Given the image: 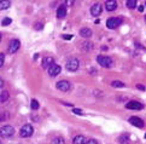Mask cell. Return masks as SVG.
Listing matches in <instances>:
<instances>
[{
	"mask_svg": "<svg viewBox=\"0 0 146 144\" xmlns=\"http://www.w3.org/2000/svg\"><path fill=\"white\" fill-rule=\"evenodd\" d=\"M35 28H36V29H41V28H42V24H39V23H38V24L35 25Z\"/></svg>",
	"mask_w": 146,
	"mask_h": 144,
	"instance_id": "obj_30",
	"label": "cell"
},
{
	"mask_svg": "<svg viewBox=\"0 0 146 144\" xmlns=\"http://www.w3.org/2000/svg\"><path fill=\"white\" fill-rule=\"evenodd\" d=\"M12 22V19L11 18H9V17H5L3 21H1V24L3 25H9L10 23H11Z\"/></svg>",
	"mask_w": 146,
	"mask_h": 144,
	"instance_id": "obj_22",
	"label": "cell"
},
{
	"mask_svg": "<svg viewBox=\"0 0 146 144\" xmlns=\"http://www.w3.org/2000/svg\"><path fill=\"white\" fill-rule=\"evenodd\" d=\"M126 108L129 110H141L144 109V105L141 104L140 102H137V101H130L126 104Z\"/></svg>",
	"mask_w": 146,
	"mask_h": 144,
	"instance_id": "obj_6",
	"label": "cell"
},
{
	"mask_svg": "<svg viewBox=\"0 0 146 144\" xmlns=\"http://www.w3.org/2000/svg\"><path fill=\"white\" fill-rule=\"evenodd\" d=\"M145 22H146V16H145Z\"/></svg>",
	"mask_w": 146,
	"mask_h": 144,
	"instance_id": "obj_34",
	"label": "cell"
},
{
	"mask_svg": "<svg viewBox=\"0 0 146 144\" xmlns=\"http://www.w3.org/2000/svg\"><path fill=\"white\" fill-rule=\"evenodd\" d=\"M0 144H1V141H0Z\"/></svg>",
	"mask_w": 146,
	"mask_h": 144,
	"instance_id": "obj_36",
	"label": "cell"
},
{
	"mask_svg": "<svg viewBox=\"0 0 146 144\" xmlns=\"http://www.w3.org/2000/svg\"><path fill=\"white\" fill-rule=\"evenodd\" d=\"M137 87H138V89H140L141 91H144V90H145V87H144L143 85H137Z\"/></svg>",
	"mask_w": 146,
	"mask_h": 144,
	"instance_id": "obj_29",
	"label": "cell"
},
{
	"mask_svg": "<svg viewBox=\"0 0 146 144\" xmlns=\"http://www.w3.org/2000/svg\"><path fill=\"white\" fill-rule=\"evenodd\" d=\"M52 64H53V58H52V57H45L44 58V61H42V67H44V68L48 69Z\"/></svg>",
	"mask_w": 146,
	"mask_h": 144,
	"instance_id": "obj_14",
	"label": "cell"
},
{
	"mask_svg": "<svg viewBox=\"0 0 146 144\" xmlns=\"http://www.w3.org/2000/svg\"><path fill=\"white\" fill-rule=\"evenodd\" d=\"M4 61H5V55L4 53H0V68L4 65Z\"/></svg>",
	"mask_w": 146,
	"mask_h": 144,
	"instance_id": "obj_24",
	"label": "cell"
},
{
	"mask_svg": "<svg viewBox=\"0 0 146 144\" xmlns=\"http://www.w3.org/2000/svg\"><path fill=\"white\" fill-rule=\"evenodd\" d=\"M11 6V1L10 0H3L0 1V10H6Z\"/></svg>",
	"mask_w": 146,
	"mask_h": 144,
	"instance_id": "obj_17",
	"label": "cell"
},
{
	"mask_svg": "<svg viewBox=\"0 0 146 144\" xmlns=\"http://www.w3.org/2000/svg\"><path fill=\"white\" fill-rule=\"evenodd\" d=\"M0 41H1V33H0Z\"/></svg>",
	"mask_w": 146,
	"mask_h": 144,
	"instance_id": "obj_33",
	"label": "cell"
},
{
	"mask_svg": "<svg viewBox=\"0 0 146 144\" xmlns=\"http://www.w3.org/2000/svg\"><path fill=\"white\" fill-rule=\"evenodd\" d=\"M74 144H86V138L83 136H76L74 138Z\"/></svg>",
	"mask_w": 146,
	"mask_h": 144,
	"instance_id": "obj_16",
	"label": "cell"
},
{
	"mask_svg": "<svg viewBox=\"0 0 146 144\" xmlns=\"http://www.w3.org/2000/svg\"><path fill=\"white\" fill-rule=\"evenodd\" d=\"M3 86H4V80L0 78V89H3Z\"/></svg>",
	"mask_w": 146,
	"mask_h": 144,
	"instance_id": "obj_28",
	"label": "cell"
},
{
	"mask_svg": "<svg viewBox=\"0 0 146 144\" xmlns=\"http://www.w3.org/2000/svg\"><path fill=\"white\" fill-rule=\"evenodd\" d=\"M13 133H15V128L12 126H10V125H6V126H4V127L0 128V136L4 137V138L12 137Z\"/></svg>",
	"mask_w": 146,
	"mask_h": 144,
	"instance_id": "obj_2",
	"label": "cell"
},
{
	"mask_svg": "<svg viewBox=\"0 0 146 144\" xmlns=\"http://www.w3.org/2000/svg\"><path fill=\"white\" fill-rule=\"evenodd\" d=\"M65 15H66V6L65 5H60L58 10H57V17L63 18V17H65Z\"/></svg>",
	"mask_w": 146,
	"mask_h": 144,
	"instance_id": "obj_13",
	"label": "cell"
},
{
	"mask_svg": "<svg viewBox=\"0 0 146 144\" xmlns=\"http://www.w3.org/2000/svg\"><path fill=\"white\" fill-rule=\"evenodd\" d=\"M19 46H21L19 40H17V39L11 40V43H10V45H9V52H10V53L17 52L18 49H19Z\"/></svg>",
	"mask_w": 146,
	"mask_h": 144,
	"instance_id": "obj_7",
	"label": "cell"
},
{
	"mask_svg": "<svg viewBox=\"0 0 146 144\" xmlns=\"http://www.w3.org/2000/svg\"><path fill=\"white\" fill-rule=\"evenodd\" d=\"M145 138H146V133H145Z\"/></svg>",
	"mask_w": 146,
	"mask_h": 144,
	"instance_id": "obj_35",
	"label": "cell"
},
{
	"mask_svg": "<svg viewBox=\"0 0 146 144\" xmlns=\"http://www.w3.org/2000/svg\"><path fill=\"white\" fill-rule=\"evenodd\" d=\"M138 10H139V11H140V12H141V11H143V10H144V6H139V7H138Z\"/></svg>",
	"mask_w": 146,
	"mask_h": 144,
	"instance_id": "obj_32",
	"label": "cell"
},
{
	"mask_svg": "<svg viewBox=\"0 0 146 144\" xmlns=\"http://www.w3.org/2000/svg\"><path fill=\"white\" fill-rule=\"evenodd\" d=\"M105 7L108 11H113L117 7V1L116 0H109V1L105 3Z\"/></svg>",
	"mask_w": 146,
	"mask_h": 144,
	"instance_id": "obj_12",
	"label": "cell"
},
{
	"mask_svg": "<svg viewBox=\"0 0 146 144\" xmlns=\"http://www.w3.org/2000/svg\"><path fill=\"white\" fill-rule=\"evenodd\" d=\"M9 99V92L7 91H3L1 93H0V102L4 103Z\"/></svg>",
	"mask_w": 146,
	"mask_h": 144,
	"instance_id": "obj_18",
	"label": "cell"
},
{
	"mask_svg": "<svg viewBox=\"0 0 146 144\" xmlns=\"http://www.w3.org/2000/svg\"><path fill=\"white\" fill-rule=\"evenodd\" d=\"M79 65H80L79 59L71 58V59L68 61V63H66V69L69 70V71H76L77 69H79Z\"/></svg>",
	"mask_w": 146,
	"mask_h": 144,
	"instance_id": "obj_4",
	"label": "cell"
},
{
	"mask_svg": "<svg viewBox=\"0 0 146 144\" xmlns=\"http://www.w3.org/2000/svg\"><path fill=\"white\" fill-rule=\"evenodd\" d=\"M86 144H98V142L96 139H88L86 141Z\"/></svg>",
	"mask_w": 146,
	"mask_h": 144,
	"instance_id": "obj_25",
	"label": "cell"
},
{
	"mask_svg": "<svg viewBox=\"0 0 146 144\" xmlns=\"http://www.w3.org/2000/svg\"><path fill=\"white\" fill-rule=\"evenodd\" d=\"M32 109H34V110L39 109V103H38V101H36V99L32 101Z\"/></svg>",
	"mask_w": 146,
	"mask_h": 144,
	"instance_id": "obj_23",
	"label": "cell"
},
{
	"mask_svg": "<svg viewBox=\"0 0 146 144\" xmlns=\"http://www.w3.org/2000/svg\"><path fill=\"white\" fill-rule=\"evenodd\" d=\"M65 3H66V5H72L75 1H74V0H70V1H65Z\"/></svg>",
	"mask_w": 146,
	"mask_h": 144,
	"instance_id": "obj_31",
	"label": "cell"
},
{
	"mask_svg": "<svg viewBox=\"0 0 146 144\" xmlns=\"http://www.w3.org/2000/svg\"><path fill=\"white\" fill-rule=\"evenodd\" d=\"M80 35L83 38H90V37H92V30L90 28H82L80 30Z\"/></svg>",
	"mask_w": 146,
	"mask_h": 144,
	"instance_id": "obj_15",
	"label": "cell"
},
{
	"mask_svg": "<svg viewBox=\"0 0 146 144\" xmlns=\"http://www.w3.org/2000/svg\"><path fill=\"white\" fill-rule=\"evenodd\" d=\"M111 85H112V87H124V84L121 81H112Z\"/></svg>",
	"mask_w": 146,
	"mask_h": 144,
	"instance_id": "obj_21",
	"label": "cell"
},
{
	"mask_svg": "<svg viewBox=\"0 0 146 144\" xmlns=\"http://www.w3.org/2000/svg\"><path fill=\"white\" fill-rule=\"evenodd\" d=\"M72 111H74L75 114H82V111L80 109H72Z\"/></svg>",
	"mask_w": 146,
	"mask_h": 144,
	"instance_id": "obj_27",
	"label": "cell"
},
{
	"mask_svg": "<svg viewBox=\"0 0 146 144\" xmlns=\"http://www.w3.org/2000/svg\"><path fill=\"white\" fill-rule=\"evenodd\" d=\"M70 82L69 81H65V80H62L59 82H57V89L60 90V91H63V92H66V91H69L70 90Z\"/></svg>",
	"mask_w": 146,
	"mask_h": 144,
	"instance_id": "obj_9",
	"label": "cell"
},
{
	"mask_svg": "<svg viewBox=\"0 0 146 144\" xmlns=\"http://www.w3.org/2000/svg\"><path fill=\"white\" fill-rule=\"evenodd\" d=\"M63 39H65V40H70V39H72V35H68V34H65V35H63Z\"/></svg>",
	"mask_w": 146,
	"mask_h": 144,
	"instance_id": "obj_26",
	"label": "cell"
},
{
	"mask_svg": "<svg viewBox=\"0 0 146 144\" xmlns=\"http://www.w3.org/2000/svg\"><path fill=\"white\" fill-rule=\"evenodd\" d=\"M129 122L132 123L133 126H135V127H138V128H143L144 127V121H143V119H140V117H137V116H132L129 119Z\"/></svg>",
	"mask_w": 146,
	"mask_h": 144,
	"instance_id": "obj_8",
	"label": "cell"
},
{
	"mask_svg": "<svg viewBox=\"0 0 146 144\" xmlns=\"http://www.w3.org/2000/svg\"><path fill=\"white\" fill-rule=\"evenodd\" d=\"M121 18H117V17H110L106 21V27L110 28V29H115L117 28L119 24H121Z\"/></svg>",
	"mask_w": 146,
	"mask_h": 144,
	"instance_id": "obj_5",
	"label": "cell"
},
{
	"mask_svg": "<svg viewBox=\"0 0 146 144\" xmlns=\"http://www.w3.org/2000/svg\"><path fill=\"white\" fill-rule=\"evenodd\" d=\"M21 137H23V138H28L30 136H33V133H34V128L32 125H29V123H25V125L21 128Z\"/></svg>",
	"mask_w": 146,
	"mask_h": 144,
	"instance_id": "obj_1",
	"label": "cell"
},
{
	"mask_svg": "<svg viewBox=\"0 0 146 144\" xmlns=\"http://www.w3.org/2000/svg\"><path fill=\"white\" fill-rule=\"evenodd\" d=\"M91 13L92 16H99L102 13V5L100 4H94L91 7Z\"/></svg>",
	"mask_w": 146,
	"mask_h": 144,
	"instance_id": "obj_11",
	"label": "cell"
},
{
	"mask_svg": "<svg viewBox=\"0 0 146 144\" xmlns=\"http://www.w3.org/2000/svg\"><path fill=\"white\" fill-rule=\"evenodd\" d=\"M60 70H62L60 65L53 63V64H52L50 68H48V74H50L51 76H56V75H58V74L60 73Z\"/></svg>",
	"mask_w": 146,
	"mask_h": 144,
	"instance_id": "obj_10",
	"label": "cell"
},
{
	"mask_svg": "<svg viewBox=\"0 0 146 144\" xmlns=\"http://www.w3.org/2000/svg\"><path fill=\"white\" fill-rule=\"evenodd\" d=\"M126 5H127L128 9H134V7H137V0H127Z\"/></svg>",
	"mask_w": 146,
	"mask_h": 144,
	"instance_id": "obj_19",
	"label": "cell"
},
{
	"mask_svg": "<svg viewBox=\"0 0 146 144\" xmlns=\"http://www.w3.org/2000/svg\"><path fill=\"white\" fill-rule=\"evenodd\" d=\"M97 61L98 63L100 64L102 67H104V68H110V67L112 65V61L110 57H106V56H103V55H99L97 57Z\"/></svg>",
	"mask_w": 146,
	"mask_h": 144,
	"instance_id": "obj_3",
	"label": "cell"
},
{
	"mask_svg": "<svg viewBox=\"0 0 146 144\" xmlns=\"http://www.w3.org/2000/svg\"><path fill=\"white\" fill-rule=\"evenodd\" d=\"M51 144H64V139L60 137H56V138H53V141L51 142Z\"/></svg>",
	"mask_w": 146,
	"mask_h": 144,
	"instance_id": "obj_20",
	"label": "cell"
}]
</instances>
